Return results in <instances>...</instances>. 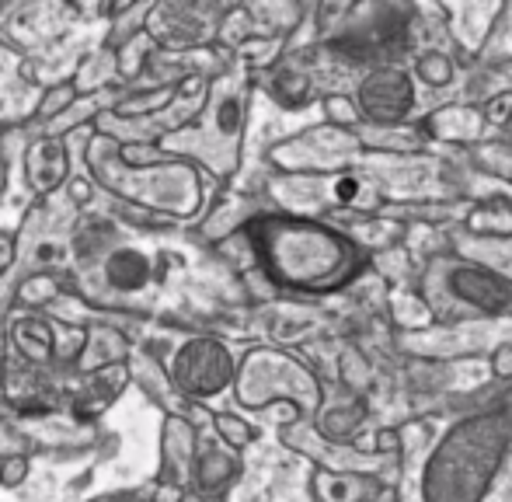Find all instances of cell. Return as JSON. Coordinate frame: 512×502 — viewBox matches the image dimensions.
<instances>
[{
  "label": "cell",
  "instance_id": "cell-2",
  "mask_svg": "<svg viewBox=\"0 0 512 502\" xmlns=\"http://www.w3.org/2000/svg\"><path fill=\"white\" fill-rule=\"evenodd\" d=\"M175 377L182 387H189V394H216V387L227 380V363H223V353L216 346L196 342L182 353Z\"/></svg>",
  "mask_w": 512,
  "mask_h": 502
},
{
  "label": "cell",
  "instance_id": "cell-4",
  "mask_svg": "<svg viewBox=\"0 0 512 502\" xmlns=\"http://www.w3.org/2000/svg\"><path fill=\"white\" fill-rule=\"evenodd\" d=\"M0 478H4L7 485H18L21 478H25V461H21V457H14V461H7L4 468H0Z\"/></svg>",
  "mask_w": 512,
  "mask_h": 502
},
{
  "label": "cell",
  "instance_id": "cell-3",
  "mask_svg": "<svg viewBox=\"0 0 512 502\" xmlns=\"http://www.w3.org/2000/svg\"><path fill=\"white\" fill-rule=\"evenodd\" d=\"M70 102H74V91H70V88H63V91H49V98H46V102H42L39 116H42V119L56 116V109H67Z\"/></svg>",
  "mask_w": 512,
  "mask_h": 502
},
{
  "label": "cell",
  "instance_id": "cell-1",
  "mask_svg": "<svg viewBox=\"0 0 512 502\" xmlns=\"http://www.w3.org/2000/svg\"><path fill=\"white\" fill-rule=\"evenodd\" d=\"M95 175L102 178L108 189H119L126 192L129 199H140L147 206H164V210H175V213H185L192 206V175L182 168L171 171L168 164H150L147 175L136 178L133 171H115L112 164L105 161H95Z\"/></svg>",
  "mask_w": 512,
  "mask_h": 502
},
{
  "label": "cell",
  "instance_id": "cell-5",
  "mask_svg": "<svg viewBox=\"0 0 512 502\" xmlns=\"http://www.w3.org/2000/svg\"><path fill=\"white\" fill-rule=\"evenodd\" d=\"M338 192H342V199H352L359 192V185L356 182H342V185H338Z\"/></svg>",
  "mask_w": 512,
  "mask_h": 502
}]
</instances>
